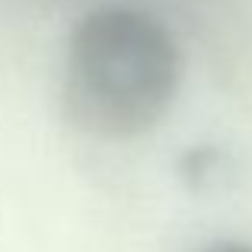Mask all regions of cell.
<instances>
[{"label": "cell", "mask_w": 252, "mask_h": 252, "mask_svg": "<svg viewBox=\"0 0 252 252\" xmlns=\"http://www.w3.org/2000/svg\"><path fill=\"white\" fill-rule=\"evenodd\" d=\"M179 77V45L163 19L109 3L86 13L70 35L64 105L86 134L128 141L166 115Z\"/></svg>", "instance_id": "obj_1"}, {"label": "cell", "mask_w": 252, "mask_h": 252, "mask_svg": "<svg viewBox=\"0 0 252 252\" xmlns=\"http://www.w3.org/2000/svg\"><path fill=\"white\" fill-rule=\"evenodd\" d=\"M198 252H252V243H240V240H220L211 246L198 249Z\"/></svg>", "instance_id": "obj_2"}]
</instances>
